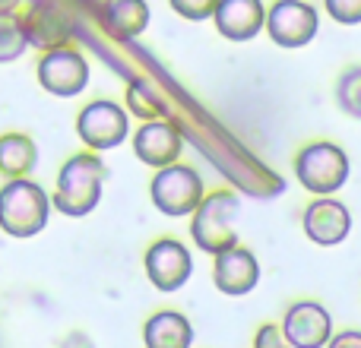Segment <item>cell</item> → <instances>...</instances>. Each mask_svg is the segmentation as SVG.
<instances>
[{
	"label": "cell",
	"instance_id": "cell-1",
	"mask_svg": "<svg viewBox=\"0 0 361 348\" xmlns=\"http://www.w3.org/2000/svg\"><path fill=\"white\" fill-rule=\"evenodd\" d=\"M105 178H108V168L99 156H92V152L70 156L61 165V171H57V187H54V197H51V206L70 218L89 216V212H95V206L102 199Z\"/></svg>",
	"mask_w": 361,
	"mask_h": 348
},
{
	"label": "cell",
	"instance_id": "cell-2",
	"mask_svg": "<svg viewBox=\"0 0 361 348\" xmlns=\"http://www.w3.org/2000/svg\"><path fill=\"white\" fill-rule=\"evenodd\" d=\"M51 216V197L29 178H13L0 187V231L10 237H35Z\"/></svg>",
	"mask_w": 361,
	"mask_h": 348
},
{
	"label": "cell",
	"instance_id": "cell-3",
	"mask_svg": "<svg viewBox=\"0 0 361 348\" xmlns=\"http://www.w3.org/2000/svg\"><path fill=\"white\" fill-rule=\"evenodd\" d=\"M241 212V199L231 190H216L206 193L197 203V209L190 212V237L203 254L216 256L222 250L235 247L238 244V231H235V218Z\"/></svg>",
	"mask_w": 361,
	"mask_h": 348
},
{
	"label": "cell",
	"instance_id": "cell-4",
	"mask_svg": "<svg viewBox=\"0 0 361 348\" xmlns=\"http://www.w3.org/2000/svg\"><path fill=\"white\" fill-rule=\"evenodd\" d=\"M295 178L314 197H333L349 180V156L343 146L330 143V139L307 143L295 156Z\"/></svg>",
	"mask_w": 361,
	"mask_h": 348
},
{
	"label": "cell",
	"instance_id": "cell-5",
	"mask_svg": "<svg viewBox=\"0 0 361 348\" xmlns=\"http://www.w3.org/2000/svg\"><path fill=\"white\" fill-rule=\"evenodd\" d=\"M149 197H152V206L162 216H171V218L190 216L197 209V203L203 199V178L190 165L171 162L165 168H156V178L149 184Z\"/></svg>",
	"mask_w": 361,
	"mask_h": 348
},
{
	"label": "cell",
	"instance_id": "cell-6",
	"mask_svg": "<svg viewBox=\"0 0 361 348\" xmlns=\"http://www.w3.org/2000/svg\"><path fill=\"white\" fill-rule=\"evenodd\" d=\"M263 29L279 48H305L320 32V13L317 6L305 4V0H276L267 10Z\"/></svg>",
	"mask_w": 361,
	"mask_h": 348
},
{
	"label": "cell",
	"instance_id": "cell-7",
	"mask_svg": "<svg viewBox=\"0 0 361 348\" xmlns=\"http://www.w3.org/2000/svg\"><path fill=\"white\" fill-rule=\"evenodd\" d=\"M76 137L92 152H108L130 137V118L118 101H89L76 118Z\"/></svg>",
	"mask_w": 361,
	"mask_h": 348
},
{
	"label": "cell",
	"instance_id": "cell-8",
	"mask_svg": "<svg viewBox=\"0 0 361 348\" xmlns=\"http://www.w3.org/2000/svg\"><path fill=\"white\" fill-rule=\"evenodd\" d=\"M38 82L57 99H73L89 86V61L76 48H51L38 61Z\"/></svg>",
	"mask_w": 361,
	"mask_h": 348
},
{
	"label": "cell",
	"instance_id": "cell-9",
	"mask_svg": "<svg viewBox=\"0 0 361 348\" xmlns=\"http://www.w3.org/2000/svg\"><path fill=\"white\" fill-rule=\"evenodd\" d=\"M19 23H23L25 42L42 51L63 48V44H70V38L76 35L73 16H70V10L63 4H57V0H32L29 10L19 16Z\"/></svg>",
	"mask_w": 361,
	"mask_h": 348
},
{
	"label": "cell",
	"instance_id": "cell-10",
	"mask_svg": "<svg viewBox=\"0 0 361 348\" xmlns=\"http://www.w3.org/2000/svg\"><path fill=\"white\" fill-rule=\"evenodd\" d=\"M146 275L159 292H178L184 282L193 275V256L184 241L178 237H159L149 250H146Z\"/></svg>",
	"mask_w": 361,
	"mask_h": 348
},
{
	"label": "cell",
	"instance_id": "cell-11",
	"mask_svg": "<svg viewBox=\"0 0 361 348\" xmlns=\"http://www.w3.org/2000/svg\"><path fill=\"white\" fill-rule=\"evenodd\" d=\"M301 228L317 247H336L352 231V212L336 197H317L301 216Z\"/></svg>",
	"mask_w": 361,
	"mask_h": 348
},
{
	"label": "cell",
	"instance_id": "cell-12",
	"mask_svg": "<svg viewBox=\"0 0 361 348\" xmlns=\"http://www.w3.org/2000/svg\"><path fill=\"white\" fill-rule=\"evenodd\" d=\"M260 282V263L247 247L235 244V247L222 250L212 256V285L228 298H241L250 294Z\"/></svg>",
	"mask_w": 361,
	"mask_h": 348
},
{
	"label": "cell",
	"instance_id": "cell-13",
	"mask_svg": "<svg viewBox=\"0 0 361 348\" xmlns=\"http://www.w3.org/2000/svg\"><path fill=\"white\" fill-rule=\"evenodd\" d=\"M282 336L292 348H324L333 336V317L317 301H298L286 311Z\"/></svg>",
	"mask_w": 361,
	"mask_h": 348
},
{
	"label": "cell",
	"instance_id": "cell-14",
	"mask_svg": "<svg viewBox=\"0 0 361 348\" xmlns=\"http://www.w3.org/2000/svg\"><path fill=\"white\" fill-rule=\"evenodd\" d=\"M180 149H184V137L175 124L169 120H143L137 133H133V152L143 165L149 168H165V165L178 162Z\"/></svg>",
	"mask_w": 361,
	"mask_h": 348
},
{
	"label": "cell",
	"instance_id": "cell-15",
	"mask_svg": "<svg viewBox=\"0 0 361 348\" xmlns=\"http://www.w3.org/2000/svg\"><path fill=\"white\" fill-rule=\"evenodd\" d=\"M216 32L228 42H250L263 32L267 23V6L263 0H219L216 13Z\"/></svg>",
	"mask_w": 361,
	"mask_h": 348
},
{
	"label": "cell",
	"instance_id": "cell-16",
	"mask_svg": "<svg viewBox=\"0 0 361 348\" xmlns=\"http://www.w3.org/2000/svg\"><path fill=\"white\" fill-rule=\"evenodd\" d=\"M102 29L118 42H130V38L143 35L149 29L152 10L146 0H102Z\"/></svg>",
	"mask_w": 361,
	"mask_h": 348
},
{
	"label": "cell",
	"instance_id": "cell-17",
	"mask_svg": "<svg viewBox=\"0 0 361 348\" xmlns=\"http://www.w3.org/2000/svg\"><path fill=\"white\" fill-rule=\"evenodd\" d=\"M143 345L146 348H190L193 326L184 313L159 311L143 323Z\"/></svg>",
	"mask_w": 361,
	"mask_h": 348
},
{
	"label": "cell",
	"instance_id": "cell-18",
	"mask_svg": "<svg viewBox=\"0 0 361 348\" xmlns=\"http://www.w3.org/2000/svg\"><path fill=\"white\" fill-rule=\"evenodd\" d=\"M38 165V146L25 133H4L0 137V174L4 178H29Z\"/></svg>",
	"mask_w": 361,
	"mask_h": 348
},
{
	"label": "cell",
	"instance_id": "cell-19",
	"mask_svg": "<svg viewBox=\"0 0 361 348\" xmlns=\"http://www.w3.org/2000/svg\"><path fill=\"white\" fill-rule=\"evenodd\" d=\"M127 105H130V114L140 120H162L169 114V105L165 99L143 80H133L127 86Z\"/></svg>",
	"mask_w": 361,
	"mask_h": 348
},
{
	"label": "cell",
	"instance_id": "cell-20",
	"mask_svg": "<svg viewBox=\"0 0 361 348\" xmlns=\"http://www.w3.org/2000/svg\"><path fill=\"white\" fill-rule=\"evenodd\" d=\"M29 42H25L23 23H19L16 13H0V63L19 61L25 54Z\"/></svg>",
	"mask_w": 361,
	"mask_h": 348
},
{
	"label": "cell",
	"instance_id": "cell-21",
	"mask_svg": "<svg viewBox=\"0 0 361 348\" xmlns=\"http://www.w3.org/2000/svg\"><path fill=\"white\" fill-rule=\"evenodd\" d=\"M336 105L349 118H361V67H349L336 82Z\"/></svg>",
	"mask_w": 361,
	"mask_h": 348
},
{
	"label": "cell",
	"instance_id": "cell-22",
	"mask_svg": "<svg viewBox=\"0 0 361 348\" xmlns=\"http://www.w3.org/2000/svg\"><path fill=\"white\" fill-rule=\"evenodd\" d=\"M171 10L178 13L180 19H190V23H203V19H212L219 0H169Z\"/></svg>",
	"mask_w": 361,
	"mask_h": 348
},
{
	"label": "cell",
	"instance_id": "cell-23",
	"mask_svg": "<svg viewBox=\"0 0 361 348\" xmlns=\"http://www.w3.org/2000/svg\"><path fill=\"white\" fill-rule=\"evenodd\" d=\"M324 10L339 25H361V0H324Z\"/></svg>",
	"mask_w": 361,
	"mask_h": 348
},
{
	"label": "cell",
	"instance_id": "cell-24",
	"mask_svg": "<svg viewBox=\"0 0 361 348\" xmlns=\"http://www.w3.org/2000/svg\"><path fill=\"white\" fill-rule=\"evenodd\" d=\"M254 348H292V345H288V339L282 336V326L263 323L254 336Z\"/></svg>",
	"mask_w": 361,
	"mask_h": 348
},
{
	"label": "cell",
	"instance_id": "cell-25",
	"mask_svg": "<svg viewBox=\"0 0 361 348\" xmlns=\"http://www.w3.org/2000/svg\"><path fill=\"white\" fill-rule=\"evenodd\" d=\"M324 348H361V333L358 330H345V333H333L330 342Z\"/></svg>",
	"mask_w": 361,
	"mask_h": 348
},
{
	"label": "cell",
	"instance_id": "cell-26",
	"mask_svg": "<svg viewBox=\"0 0 361 348\" xmlns=\"http://www.w3.org/2000/svg\"><path fill=\"white\" fill-rule=\"evenodd\" d=\"M57 348H95V342L86 336V333H70V336H63V342Z\"/></svg>",
	"mask_w": 361,
	"mask_h": 348
},
{
	"label": "cell",
	"instance_id": "cell-27",
	"mask_svg": "<svg viewBox=\"0 0 361 348\" xmlns=\"http://www.w3.org/2000/svg\"><path fill=\"white\" fill-rule=\"evenodd\" d=\"M19 4H23V0H0V13H16Z\"/></svg>",
	"mask_w": 361,
	"mask_h": 348
}]
</instances>
